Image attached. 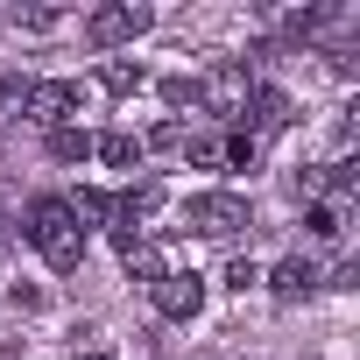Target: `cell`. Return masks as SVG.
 Listing matches in <instances>:
<instances>
[{"mask_svg": "<svg viewBox=\"0 0 360 360\" xmlns=\"http://www.w3.org/2000/svg\"><path fill=\"white\" fill-rule=\"evenodd\" d=\"M22 233H29V248H36L57 276H71V269L85 262V226H78V212H71L64 198H29Z\"/></svg>", "mask_w": 360, "mask_h": 360, "instance_id": "6da1fadb", "label": "cell"}, {"mask_svg": "<svg viewBox=\"0 0 360 360\" xmlns=\"http://www.w3.org/2000/svg\"><path fill=\"white\" fill-rule=\"evenodd\" d=\"M248 99H255V71H248L240 57H219V64L198 78V106H205L212 120H226V127L248 120Z\"/></svg>", "mask_w": 360, "mask_h": 360, "instance_id": "7a4b0ae2", "label": "cell"}, {"mask_svg": "<svg viewBox=\"0 0 360 360\" xmlns=\"http://www.w3.org/2000/svg\"><path fill=\"white\" fill-rule=\"evenodd\" d=\"M184 226H191L198 240H240V233H248V198H240V191H198V198L184 205Z\"/></svg>", "mask_w": 360, "mask_h": 360, "instance_id": "3957f363", "label": "cell"}, {"mask_svg": "<svg viewBox=\"0 0 360 360\" xmlns=\"http://www.w3.org/2000/svg\"><path fill=\"white\" fill-rule=\"evenodd\" d=\"M148 8L141 0H113V8H92L85 15V43L92 50H120V43H134V36H148Z\"/></svg>", "mask_w": 360, "mask_h": 360, "instance_id": "277c9868", "label": "cell"}, {"mask_svg": "<svg viewBox=\"0 0 360 360\" xmlns=\"http://www.w3.org/2000/svg\"><path fill=\"white\" fill-rule=\"evenodd\" d=\"M78 106H85V85H78V78H36L22 120H36V127H71Z\"/></svg>", "mask_w": 360, "mask_h": 360, "instance_id": "5b68a950", "label": "cell"}, {"mask_svg": "<svg viewBox=\"0 0 360 360\" xmlns=\"http://www.w3.org/2000/svg\"><path fill=\"white\" fill-rule=\"evenodd\" d=\"M148 297H155V311H162L169 325H191V318L205 311V276H198V269H169Z\"/></svg>", "mask_w": 360, "mask_h": 360, "instance_id": "8992f818", "label": "cell"}, {"mask_svg": "<svg viewBox=\"0 0 360 360\" xmlns=\"http://www.w3.org/2000/svg\"><path fill=\"white\" fill-rule=\"evenodd\" d=\"M290 120H297L290 92H276V85H255V99H248V134L262 141V134H283Z\"/></svg>", "mask_w": 360, "mask_h": 360, "instance_id": "52a82bcc", "label": "cell"}, {"mask_svg": "<svg viewBox=\"0 0 360 360\" xmlns=\"http://www.w3.org/2000/svg\"><path fill=\"white\" fill-rule=\"evenodd\" d=\"M92 155H99L106 169H134V162H141V134H127V127H106V134H92Z\"/></svg>", "mask_w": 360, "mask_h": 360, "instance_id": "ba28073f", "label": "cell"}, {"mask_svg": "<svg viewBox=\"0 0 360 360\" xmlns=\"http://www.w3.org/2000/svg\"><path fill=\"white\" fill-rule=\"evenodd\" d=\"M269 290H276V297H304V290H318V262H311V255H290V262H276Z\"/></svg>", "mask_w": 360, "mask_h": 360, "instance_id": "9c48e42d", "label": "cell"}, {"mask_svg": "<svg viewBox=\"0 0 360 360\" xmlns=\"http://www.w3.org/2000/svg\"><path fill=\"white\" fill-rule=\"evenodd\" d=\"M311 240H339L346 233V198H311Z\"/></svg>", "mask_w": 360, "mask_h": 360, "instance_id": "30bf717a", "label": "cell"}, {"mask_svg": "<svg viewBox=\"0 0 360 360\" xmlns=\"http://www.w3.org/2000/svg\"><path fill=\"white\" fill-rule=\"evenodd\" d=\"M50 155H57V162H85V155H92V134H85L78 120H71V127H50Z\"/></svg>", "mask_w": 360, "mask_h": 360, "instance_id": "8fae6325", "label": "cell"}, {"mask_svg": "<svg viewBox=\"0 0 360 360\" xmlns=\"http://www.w3.org/2000/svg\"><path fill=\"white\" fill-rule=\"evenodd\" d=\"M99 85H106V92H141V85H148V71H141V64H127V57H113V64H99Z\"/></svg>", "mask_w": 360, "mask_h": 360, "instance_id": "7c38bea8", "label": "cell"}, {"mask_svg": "<svg viewBox=\"0 0 360 360\" xmlns=\"http://www.w3.org/2000/svg\"><path fill=\"white\" fill-rule=\"evenodd\" d=\"M219 155H226V162H233V169H255V162H262V141H255V134H248V127H233V134H226V141H219Z\"/></svg>", "mask_w": 360, "mask_h": 360, "instance_id": "4fadbf2b", "label": "cell"}, {"mask_svg": "<svg viewBox=\"0 0 360 360\" xmlns=\"http://www.w3.org/2000/svg\"><path fill=\"white\" fill-rule=\"evenodd\" d=\"M22 106H29V78H0V134L22 120Z\"/></svg>", "mask_w": 360, "mask_h": 360, "instance_id": "5bb4252c", "label": "cell"}, {"mask_svg": "<svg viewBox=\"0 0 360 360\" xmlns=\"http://www.w3.org/2000/svg\"><path fill=\"white\" fill-rule=\"evenodd\" d=\"M162 99L169 106H198V78H162Z\"/></svg>", "mask_w": 360, "mask_h": 360, "instance_id": "9a60e30c", "label": "cell"}, {"mask_svg": "<svg viewBox=\"0 0 360 360\" xmlns=\"http://www.w3.org/2000/svg\"><path fill=\"white\" fill-rule=\"evenodd\" d=\"M255 283H262V269H255V262H240V255H233V262H226V290H255Z\"/></svg>", "mask_w": 360, "mask_h": 360, "instance_id": "2e32d148", "label": "cell"}, {"mask_svg": "<svg viewBox=\"0 0 360 360\" xmlns=\"http://www.w3.org/2000/svg\"><path fill=\"white\" fill-rule=\"evenodd\" d=\"M141 148H184V127H176V120H162V127H155Z\"/></svg>", "mask_w": 360, "mask_h": 360, "instance_id": "e0dca14e", "label": "cell"}, {"mask_svg": "<svg viewBox=\"0 0 360 360\" xmlns=\"http://www.w3.org/2000/svg\"><path fill=\"white\" fill-rule=\"evenodd\" d=\"M15 29H57L50 8H15Z\"/></svg>", "mask_w": 360, "mask_h": 360, "instance_id": "ac0fdd59", "label": "cell"}, {"mask_svg": "<svg viewBox=\"0 0 360 360\" xmlns=\"http://www.w3.org/2000/svg\"><path fill=\"white\" fill-rule=\"evenodd\" d=\"M191 162H198V169H219L226 155H219V141H191Z\"/></svg>", "mask_w": 360, "mask_h": 360, "instance_id": "d6986e66", "label": "cell"}, {"mask_svg": "<svg viewBox=\"0 0 360 360\" xmlns=\"http://www.w3.org/2000/svg\"><path fill=\"white\" fill-rule=\"evenodd\" d=\"M8 248H15V205L0 198V255H8Z\"/></svg>", "mask_w": 360, "mask_h": 360, "instance_id": "ffe728a7", "label": "cell"}, {"mask_svg": "<svg viewBox=\"0 0 360 360\" xmlns=\"http://www.w3.org/2000/svg\"><path fill=\"white\" fill-rule=\"evenodd\" d=\"M71 360H113V353H106V346H78Z\"/></svg>", "mask_w": 360, "mask_h": 360, "instance_id": "44dd1931", "label": "cell"}]
</instances>
